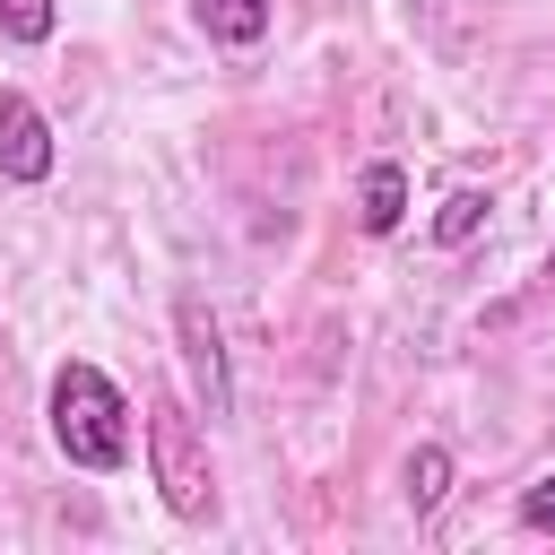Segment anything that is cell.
<instances>
[{
	"label": "cell",
	"mask_w": 555,
	"mask_h": 555,
	"mask_svg": "<svg viewBox=\"0 0 555 555\" xmlns=\"http://www.w3.org/2000/svg\"><path fill=\"white\" fill-rule=\"evenodd\" d=\"M43 425H52V451H61L69 468H87V477H113V468L130 460V399H121V382H113L104 364H87V356H69V364L52 373Z\"/></svg>",
	"instance_id": "1"
},
{
	"label": "cell",
	"mask_w": 555,
	"mask_h": 555,
	"mask_svg": "<svg viewBox=\"0 0 555 555\" xmlns=\"http://www.w3.org/2000/svg\"><path fill=\"white\" fill-rule=\"evenodd\" d=\"M147 477H156V494H165L173 520H208L217 512V468H208L199 408H182L173 390L147 399Z\"/></svg>",
	"instance_id": "2"
},
{
	"label": "cell",
	"mask_w": 555,
	"mask_h": 555,
	"mask_svg": "<svg viewBox=\"0 0 555 555\" xmlns=\"http://www.w3.org/2000/svg\"><path fill=\"white\" fill-rule=\"evenodd\" d=\"M173 338H182V373H191V408L217 425L225 408H234V382H225V338H217V312L199 304V295H182L173 304Z\"/></svg>",
	"instance_id": "3"
},
{
	"label": "cell",
	"mask_w": 555,
	"mask_h": 555,
	"mask_svg": "<svg viewBox=\"0 0 555 555\" xmlns=\"http://www.w3.org/2000/svg\"><path fill=\"white\" fill-rule=\"evenodd\" d=\"M52 165H61V147H52L43 104L0 87V182H52Z\"/></svg>",
	"instance_id": "4"
},
{
	"label": "cell",
	"mask_w": 555,
	"mask_h": 555,
	"mask_svg": "<svg viewBox=\"0 0 555 555\" xmlns=\"http://www.w3.org/2000/svg\"><path fill=\"white\" fill-rule=\"evenodd\" d=\"M269 9H278V0H191L199 35H208V43H225V52H251V43L269 35Z\"/></svg>",
	"instance_id": "5"
},
{
	"label": "cell",
	"mask_w": 555,
	"mask_h": 555,
	"mask_svg": "<svg viewBox=\"0 0 555 555\" xmlns=\"http://www.w3.org/2000/svg\"><path fill=\"white\" fill-rule=\"evenodd\" d=\"M399 217H408V173L390 156H373L364 165V191H356V225L364 234H399Z\"/></svg>",
	"instance_id": "6"
},
{
	"label": "cell",
	"mask_w": 555,
	"mask_h": 555,
	"mask_svg": "<svg viewBox=\"0 0 555 555\" xmlns=\"http://www.w3.org/2000/svg\"><path fill=\"white\" fill-rule=\"evenodd\" d=\"M486 208H494L486 191H451V199L434 208V243H442V251H460V243H477V225H486Z\"/></svg>",
	"instance_id": "7"
},
{
	"label": "cell",
	"mask_w": 555,
	"mask_h": 555,
	"mask_svg": "<svg viewBox=\"0 0 555 555\" xmlns=\"http://www.w3.org/2000/svg\"><path fill=\"white\" fill-rule=\"evenodd\" d=\"M442 494H451V451H442V442H416V460H408V503L434 512Z\"/></svg>",
	"instance_id": "8"
},
{
	"label": "cell",
	"mask_w": 555,
	"mask_h": 555,
	"mask_svg": "<svg viewBox=\"0 0 555 555\" xmlns=\"http://www.w3.org/2000/svg\"><path fill=\"white\" fill-rule=\"evenodd\" d=\"M52 26H61L52 0H0V35L9 43H52Z\"/></svg>",
	"instance_id": "9"
},
{
	"label": "cell",
	"mask_w": 555,
	"mask_h": 555,
	"mask_svg": "<svg viewBox=\"0 0 555 555\" xmlns=\"http://www.w3.org/2000/svg\"><path fill=\"white\" fill-rule=\"evenodd\" d=\"M520 520H529V529H555V468H546V477L520 494Z\"/></svg>",
	"instance_id": "10"
},
{
	"label": "cell",
	"mask_w": 555,
	"mask_h": 555,
	"mask_svg": "<svg viewBox=\"0 0 555 555\" xmlns=\"http://www.w3.org/2000/svg\"><path fill=\"white\" fill-rule=\"evenodd\" d=\"M546 278H555V251H546Z\"/></svg>",
	"instance_id": "11"
}]
</instances>
